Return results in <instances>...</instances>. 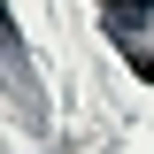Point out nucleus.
I'll return each mask as SVG.
<instances>
[{
	"mask_svg": "<svg viewBox=\"0 0 154 154\" xmlns=\"http://www.w3.org/2000/svg\"><path fill=\"white\" fill-rule=\"evenodd\" d=\"M116 8V23H139V16H154V0H108Z\"/></svg>",
	"mask_w": 154,
	"mask_h": 154,
	"instance_id": "f257e3e1",
	"label": "nucleus"
}]
</instances>
